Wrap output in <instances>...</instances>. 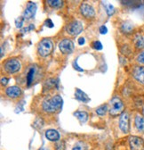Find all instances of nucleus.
Listing matches in <instances>:
<instances>
[{
	"label": "nucleus",
	"mask_w": 144,
	"mask_h": 150,
	"mask_svg": "<svg viewBox=\"0 0 144 150\" xmlns=\"http://www.w3.org/2000/svg\"><path fill=\"white\" fill-rule=\"evenodd\" d=\"M133 75L139 82L144 84V67H135Z\"/></svg>",
	"instance_id": "12"
},
{
	"label": "nucleus",
	"mask_w": 144,
	"mask_h": 150,
	"mask_svg": "<svg viewBox=\"0 0 144 150\" xmlns=\"http://www.w3.org/2000/svg\"><path fill=\"white\" fill-rule=\"evenodd\" d=\"M52 42L49 39H44L38 44V52L41 56L45 57V56H48L51 54V52L52 51Z\"/></svg>",
	"instance_id": "2"
},
{
	"label": "nucleus",
	"mask_w": 144,
	"mask_h": 150,
	"mask_svg": "<svg viewBox=\"0 0 144 150\" xmlns=\"http://www.w3.org/2000/svg\"><path fill=\"white\" fill-rule=\"evenodd\" d=\"M45 25L47 27H49V28H52L53 27V23H52L51 19H47V20L45 21Z\"/></svg>",
	"instance_id": "30"
},
{
	"label": "nucleus",
	"mask_w": 144,
	"mask_h": 150,
	"mask_svg": "<svg viewBox=\"0 0 144 150\" xmlns=\"http://www.w3.org/2000/svg\"><path fill=\"white\" fill-rule=\"evenodd\" d=\"M134 44L136 46L137 48H143L144 47V40H143V38L142 36L141 35H136L135 38H134Z\"/></svg>",
	"instance_id": "18"
},
{
	"label": "nucleus",
	"mask_w": 144,
	"mask_h": 150,
	"mask_svg": "<svg viewBox=\"0 0 144 150\" xmlns=\"http://www.w3.org/2000/svg\"><path fill=\"white\" fill-rule=\"evenodd\" d=\"M86 149H87L86 145H85L84 142H82V141L77 142V143L74 145L73 148H72V150H86Z\"/></svg>",
	"instance_id": "21"
},
{
	"label": "nucleus",
	"mask_w": 144,
	"mask_h": 150,
	"mask_svg": "<svg viewBox=\"0 0 144 150\" xmlns=\"http://www.w3.org/2000/svg\"><path fill=\"white\" fill-rule=\"evenodd\" d=\"M83 30V24L79 21H73L66 27V31L70 36H77Z\"/></svg>",
	"instance_id": "5"
},
{
	"label": "nucleus",
	"mask_w": 144,
	"mask_h": 150,
	"mask_svg": "<svg viewBox=\"0 0 144 150\" xmlns=\"http://www.w3.org/2000/svg\"><path fill=\"white\" fill-rule=\"evenodd\" d=\"M4 68H5V71L8 73H15L20 71L21 63L19 60H17L15 58L9 59L5 63Z\"/></svg>",
	"instance_id": "4"
},
{
	"label": "nucleus",
	"mask_w": 144,
	"mask_h": 150,
	"mask_svg": "<svg viewBox=\"0 0 144 150\" xmlns=\"http://www.w3.org/2000/svg\"><path fill=\"white\" fill-rule=\"evenodd\" d=\"M59 48L62 53L63 54H70L74 50V43L70 40L65 39L62 40L59 44Z\"/></svg>",
	"instance_id": "7"
},
{
	"label": "nucleus",
	"mask_w": 144,
	"mask_h": 150,
	"mask_svg": "<svg viewBox=\"0 0 144 150\" xmlns=\"http://www.w3.org/2000/svg\"><path fill=\"white\" fill-rule=\"evenodd\" d=\"M7 82H8V79H7V78H2V80H1L2 85H6Z\"/></svg>",
	"instance_id": "32"
},
{
	"label": "nucleus",
	"mask_w": 144,
	"mask_h": 150,
	"mask_svg": "<svg viewBox=\"0 0 144 150\" xmlns=\"http://www.w3.org/2000/svg\"><path fill=\"white\" fill-rule=\"evenodd\" d=\"M124 110V104L122 102V100L117 98L115 97L111 99L110 101V112L111 115H117L123 112Z\"/></svg>",
	"instance_id": "3"
},
{
	"label": "nucleus",
	"mask_w": 144,
	"mask_h": 150,
	"mask_svg": "<svg viewBox=\"0 0 144 150\" xmlns=\"http://www.w3.org/2000/svg\"><path fill=\"white\" fill-rule=\"evenodd\" d=\"M100 32H101V34H106V33L108 32V29H107V27H106L105 25L101 26V27H100Z\"/></svg>",
	"instance_id": "28"
},
{
	"label": "nucleus",
	"mask_w": 144,
	"mask_h": 150,
	"mask_svg": "<svg viewBox=\"0 0 144 150\" xmlns=\"http://www.w3.org/2000/svg\"><path fill=\"white\" fill-rule=\"evenodd\" d=\"M6 94L9 98H19L22 95V89L19 87H16V86L9 87L6 88Z\"/></svg>",
	"instance_id": "11"
},
{
	"label": "nucleus",
	"mask_w": 144,
	"mask_h": 150,
	"mask_svg": "<svg viewBox=\"0 0 144 150\" xmlns=\"http://www.w3.org/2000/svg\"><path fill=\"white\" fill-rule=\"evenodd\" d=\"M36 12H37V5L33 2H29L27 4V7L24 11V13H23V18H26V19H31Z\"/></svg>",
	"instance_id": "10"
},
{
	"label": "nucleus",
	"mask_w": 144,
	"mask_h": 150,
	"mask_svg": "<svg viewBox=\"0 0 144 150\" xmlns=\"http://www.w3.org/2000/svg\"><path fill=\"white\" fill-rule=\"evenodd\" d=\"M85 39H84V38H80V39L78 40V44L80 45V46H82V45H84L85 44Z\"/></svg>",
	"instance_id": "33"
},
{
	"label": "nucleus",
	"mask_w": 144,
	"mask_h": 150,
	"mask_svg": "<svg viewBox=\"0 0 144 150\" xmlns=\"http://www.w3.org/2000/svg\"><path fill=\"white\" fill-rule=\"evenodd\" d=\"M34 29H35L34 25H33V24H31V25H29V27L22 29V33H24V32H26V33H27L28 31H29V30H34Z\"/></svg>",
	"instance_id": "26"
},
{
	"label": "nucleus",
	"mask_w": 144,
	"mask_h": 150,
	"mask_svg": "<svg viewBox=\"0 0 144 150\" xmlns=\"http://www.w3.org/2000/svg\"><path fill=\"white\" fill-rule=\"evenodd\" d=\"M15 24L17 28H22L23 24V19L22 18H18L15 20Z\"/></svg>",
	"instance_id": "25"
},
{
	"label": "nucleus",
	"mask_w": 144,
	"mask_h": 150,
	"mask_svg": "<svg viewBox=\"0 0 144 150\" xmlns=\"http://www.w3.org/2000/svg\"><path fill=\"white\" fill-rule=\"evenodd\" d=\"M92 47H93V48H94L96 50H101L102 49V44L100 41H98V40L93 42L92 43Z\"/></svg>",
	"instance_id": "24"
},
{
	"label": "nucleus",
	"mask_w": 144,
	"mask_h": 150,
	"mask_svg": "<svg viewBox=\"0 0 144 150\" xmlns=\"http://www.w3.org/2000/svg\"><path fill=\"white\" fill-rule=\"evenodd\" d=\"M135 126L138 129V130L141 131L144 129V119L141 115H137L135 117Z\"/></svg>",
	"instance_id": "17"
},
{
	"label": "nucleus",
	"mask_w": 144,
	"mask_h": 150,
	"mask_svg": "<svg viewBox=\"0 0 144 150\" xmlns=\"http://www.w3.org/2000/svg\"><path fill=\"white\" fill-rule=\"evenodd\" d=\"M131 150H144V141L141 138L133 136L129 139Z\"/></svg>",
	"instance_id": "6"
},
{
	"label": "nucleus",
	"mask_w": 144,
	"mask_h": 150,
	"mask_svg": "<svg viewBox=\"0 0 144 150\" xmlns=\"http://www.w3.org/2000/svg\"><path fill=\"white\" fill-rule=\"evenodd\" d=\"M73 66H74V68H75V69H76L77 71H84L83 69H81V68H80V67H79V66L78 65V63H77L76 61H75L74 63H73Z\"/></svg>",
	"instance_id": "31"
},
{
	"label": "nucleus",
	"mask_w": 144,
	"mask_h": 150,
	"mask_svg": "<svg viewBox=\"0 0 144 150\" xmlns=\"http://www.w3.org/2000/svg\"><path fill=\"white\" fill-rule=\"evenodd\" d=\"M64 149V143L63 142H59L56 145V150H63Z\"/></svg>",
	"instance_id": "29"
},
{
	"label": "nucleus",
	"mask_w": 144,
	"mask_h": 150,
	"mask_svg": "<svg viewBox=\"0 0 144 150\" xmlns=\"http://www.w3.org/2000/svg\"><path fill=\"white\" fill-rule=\"evenodd\" d=\"M138 62L141 64H144V52L141 53L140 55L138 56Z\"/></svg>",
	"instance_id": "27"
},
{
	"label": "nucleus",
	"mask_w": 144,
	"mask_h": 150,
	"mask_svg": "<svg viewBox=\"0 0 144 150\" xmlns=\"http://www.w3.org/2000/svg\"><path fill=\"white\" fill-rule=\"evenodd\" d=\"M45 137L50 141H58L60 139V134L55 129H48L45 131Z\"/></svg>",
	"instance_id": "13"
},
{
	"label": "nucleus",
	"mask_w": 144,
	"mask_h": 150,
	"mask_svg": "<svg viewBox=\"0 0 144 150\" xmlns=\"http://www.w3.org/2000/svg\"><path fill=\"white\" fill-rule=\"evenodd\" d=\"M107 111H108V106L106 105H103L96 109V114L99 115H104Z\"/></svg>",
	"instance_id": "22"
},
{
	"label": "nucleus",
	"mask_w": 144,
	"mask_h": 150,
	"mask_svg": "<svg viewBox=\"0 0 144 150\" xmlns=\"http://www.w3.org/2000/svg\"><path fill=\"white\" fill-rule=\"evenodd\" d=\"M121 30L124 33H131L134 30V25L130 22H124L121 25Z\"/></svg>",
	"instance_id": "16"
},
{
	"label": "nucleus",
	"mask_w": 144,
	"mask_h": 150,
	"mask_svg": "<svg viewBox=\"0 0 144 150\" xmlns=\"http://www.w3.org/2000/svg\"><path fill=\"white\" fill-rule=\"evenodd\" d=\"M47 3L52 8H60L63 5V2L61 0H48Z\"/></svg>",
	"instance_id": "19"
},
{
	"label": "nucleus",
	"mask_w": 144,
	"mask_h": 150,
	"mask_svg": "<svg viewBox=\"0 0 144 150\" xmlns=\"http://www.w3.org/2000/svg\"><path fill=\"white\" fill-rule=\"evenodd\" d=\"M105 9H106V12H107V13H108V15H112L113 13H114V12H115V8H114V6H112V5H110V4H107V5H105Z\"/></svg>",
	"instance_id": "23"
},
{
	"label": "nucleus",
	"mask_w": 144,
	"mask_h": 150,
	"mask_svg": "<svg viewBox=\"0 0 144 150\" xmlns=\"http://www.w3.org/2000/svg\"><path fill=\"white\" fill-rule=\"evenodd\" d=\"M74 116H76L81 122H85L88 119V115L86 112L84 111H78L74 112Z\"/></svg>",
	"instance_id": "15"
},
{
	"label": "nucleus",
	"mask_w": 144,
	"mask_h": 150,
	"mask_svg": "<svg viewBox=\"0 0 144 150\" xmlns=\"http://www.w3.org/2000/svg\"><path fill=\"white\" fill-rule=\"evenodd\" d=\"M34 75H35V69L30 68L29 71V72H28V74H27V84H28L29 87L30 86V84L33 81Z\"/></svg>",
	"instance_id": "20"
},
{
	"label": "nucleus",
	"mask_w": 144,
	"mask_h": 150,
	"mask_svg": "<svg viewBox=\"0 0 144 150\" xmlns=\"http://www.w3.org/2000/svg\"><path fill=\"white\" fill-rule=\"evenodd\" d=\"M119 128L124 133H127L129 130V115L127 112H124L119 119Z\"/></svg>",
	"instance_id": "8"
},
{
	"label": "nucleus",
	"mask_w": 144,
	"mask_h": 150,
	"mask_svg": "<svg viewBox=\"0 0 144 150\" xmlns=\"http://www.w3.org/2000/svg\"><path fill=\"white\" fill-rule=\"evenodd\" d=\"M80 12H81L82 15L87 19L93 18L95 15L94 9L93 8L92 6H90L88 4H82L80 6Z\"/></svg>",
	"instance_id": "9"
},
{
	"label": "nucleus",
	"mask_w": 144,
	"mask_h": 150,
	"mask_svg": "<svg viewBox=\"0 0 144 150\" xmlns=\"http://www.w3.org/2000/svg\"><path fill=\"white\" fill-rule=\"evenodd\" d=\"M62 105V98L60 96H55L50 99H45L42 104V108L45 112H55Z\"/></svg>",
	"instance_id": "1"
},
{
	"label": "nucleus",
	"mask_w": 144,
	"mask_h": 150,
	"mask_svg": "<svg viewBox=\"0 0 144 150\" xmlns=\"http://www.w3.org/2000/svg\"><path fill=\"white\" fill-rule=\"evenodd\" d=\"M75 97L78 100L81 101V102H84V103H86L90 100V98H88V96L85 92H83L81 89L79 88H76V92H75Z\"/></svg>",
	"instance_id": "14"
}]
</instances>
